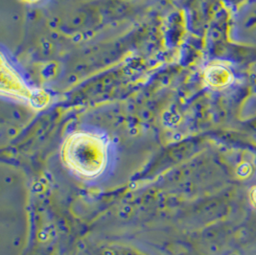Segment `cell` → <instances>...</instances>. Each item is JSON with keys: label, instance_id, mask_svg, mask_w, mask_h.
<instances>
[{"label": "cell", "instance_id": "obj_2", "mask_svg": "<svg viewBox=\"0 0 256 255\" xmlns=\"http://www.w3.org/2000/svg\"><path fill=\"white\" fill-rule=\"evenodd\" d=\"M1 92L14 99L30 101L31 103H35L38 98L44 101L46 100V93L38 90L34 92L29 88L3 56L1 62Z\"/></svg>", "mask_w": 256, "mask_h": 255}, {"label": "cell", "instance_id": "obj_3", "mask_svg": "<svg viewBox=\"0 0 256 255\" xmlns=\"http://www.w3.org/2000/svg\"><path fill=\"white\" fill-rule=\"evenodd\" d=\"M204 79L210 86L222 88L228 86L233 80L232 70L222 64H213L204 72Z\"/></svg>", "mask_w": 256, "mask_h": 255}, {"label": "cell", "instance_id": "obj_1", "mask_svg": "<svg viewBox=\"0 0 256 255\" xmlns=\"http://www.w3.org/2000/svg\"><path fill=\"white\" fill-rule=\"evenodd\" d=\"M66 158L78 172L94 176L101 172L106 160V147L99 136L78 132L70 136L64 148Z\"/></svg>", "mask_w": 256, "mask_h": 255}, {"label": "cell", "instance_id": "obj_4", "mask_svg": "<svg viewBox=\"0 0 256 255\" xmlns=\"http://www.w3.org/2000/svg\"><path fill=\"white\" fill-rule=\"evenodd\" d=\"M26 1H29V2H35V1H38V0H26Z\"/></svg>", "mask_w": 256, "mask_h": 255}, {"label": "cell", "instance_id": "obj_5", "mask_svg": "<svg viewBox=\"0 0 256 255\" xmlns=\"http://www.w3.org/2000/svg\"><path fill=\"white\" fill-rule=\"evenodd\" d=\"M254 200L256 202V191L254 192Z\"/></svg>", "mask_w": 256, "mask_h": 255}]
</instances>
